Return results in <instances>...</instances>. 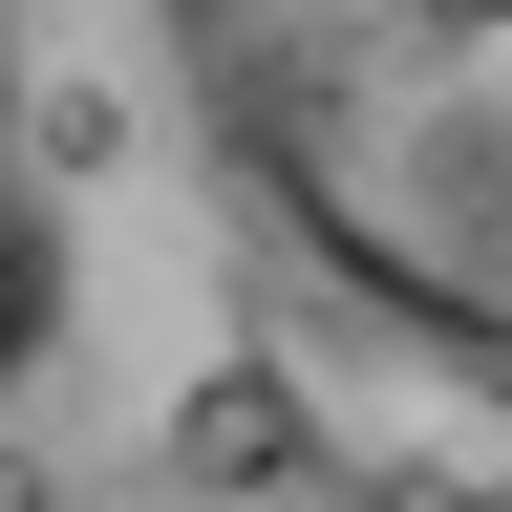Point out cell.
I'll use <instances>...</instances> for the list:
<instances>
[{
	"label": "cell",
	"mask_w": 512,
	"mask_h": 512,
	"mask_svg": "<svg viewBox=\"0 0 512 512\" xmlns=\"http://www.w3.org/2000/svg\"><path fill=\"white\" fill-rule=\"evenodd\" d=\"M299 299L512 406V0H150Z\"/></svg>",
	"instance_id": "1"
},
{
	"label": "cell",
	"mask_w": 512,
	"mask_h": 512,
	"mask_svg": "<svg viewBox=\"0 0 512 512\" xmlns=\"http://www.w3.org/2000/svg\"><path fill=\"white\" fill-rule=\"evenodd\" d=\"M150 448H171L192 491H299L320 470V406H299V363H192Z\"/></svg>",
	"instance_id": "2"
},
{
	"label": "cell",
	"mask_w": 512,
	"mask_h": 512,
	"mask_svg": "<svg viewBox=\"0 0 512 512\" xmlns=\"http://www.w3.org/2000/svg\"><path fill=\"white\" fill-rule=\"evenodd\" d=\"M43 342H64V235H43V192L0 171V384H22Z\"/></svg>",
	"instance_id": "3"
}]
</instances>
